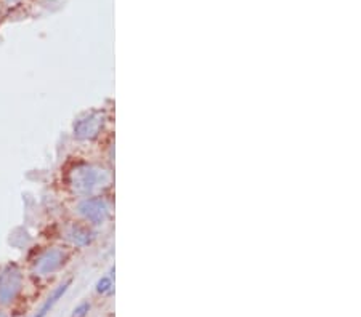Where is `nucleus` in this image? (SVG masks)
<instances>
[{
    "label": "nucleus",
    "instance_id": "1",
    "mask_svg": "<svg viewBox=\"0 0 361 317\" xmlns=\"http://www.w3.org/2000/svg\"><path fill=\"white\" fill-rule=\"evenodd\" d=\"M21 290V274L15 268L0 271V304L12 303Z\"/></svg>",
    "mask_w": 361,
    "mask_h": 317
},
{
    "label": "nucleus",
    "instance_id": "2",
    "mask_svg": "<svg viewBox=\"0 0 361 317\" xmlns=\"http://www.w3.org/2000/svg\"><path fill=\"white\" fill-rule=\"evenodd\" d=\"M69 284H71V280H68V282H64V284H61L59 285V287L52 293V296H48V300L44 303V306L42 308L39 309V312L34 315V317H45L47 314H48V311L53 308V306L56 304V301L61 298V296L66 293V290H68V287H69Z\"/></svg>",
    "mask_w": 361,
    "mask_h": 317
},
{
    "label": "nucleus",
    "instance_id": "3",
    "mask_svg": "<svg viewBox=\"0 0 361 317\" xmlns=\"http://www.w3.org/2000/svg\"><path fill=\"white\" fill-rule=\"evenodd\" d=\"M59 264H61V255H59L58 252L47 253L45 257L40 260V263H39V271L42 272V274L53 272L55 269H58Z\"/></svg>",
    "mask_w": 361,
    "mask_h": 317
},
{
    "label": "nucleus",
    "instance_id": "4",
    "mask_svg": "<svg viewBox=\"0 0 361 317\" xmlns=\"http://www.w3.org/2000/svg\"><path fill=\"white\" fill-rule=\"evenodd\" d=\"M109 289H111V279L109 277H103V279L98 280V284H96V292L98 293H106Z\"/></svg>",
    "mask_w": 361,
    "mask_h": 317
},
{
    "label": "nucleus",
    "instance_id": "5",
    "mask_svg": "<svg viewBox=\"0 0 361 317\" xmlns=\"http://www.w3.org/2000/svg\"><path fill=\"white\" fill-rule=\"evenodd\" d=\"M88 309H90V304H88V303L79 304L77 308L74 309V312H73V317H85L87 312H88Z\"/></svg>",
    "mask_w": 361,
    "mask_h": 317
},
{
    "label": "nucleus",
    "instance_id": "6",
    "mask_svg": "<svg viewBox=\"0 0 361 317\" xmlns=\"http://www.w3.org/2000/svg\"><path fill=\"white\" fill-rule=\"evenodd\" d=\"M0 317H7V315H5L4 312H0Z\"/></svg>",
    "mask_w": 361,
    "mask_h": 317
}]
</instances>
